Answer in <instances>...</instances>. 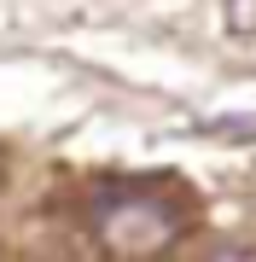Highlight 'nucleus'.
<instances>
[{
	"label": "nucleus",
	"instance_id": "f257e3e1",
	"mask_svg": "<svg viewBox=\"0 0 256 262\" xmlns=\"http://www.w3.org/2000/svg\"><path fill=\"white\" fill-rule=\"evenodd\" d=\"M87 222H94V239L111 256L146 262V256H163L180 239L187 210L157 187H99L94 204H87Z\"/></svg>",
	"mask_w": 256,
	"mask_h": 262
},
{
	"label": "nucleus",
	"instance_id": "f03ea898",
	"mask_svg": "<svg viewBox=\"0 0 256 262\" xmlns=\"http://www.w3.org/2000/svg\"><path fill=\"white\" fill-rule=\"evenodd\" d=\"M227 29L233 35H250L256 29V0H227Z\"/></svg>",
	"mask_w": 256,
	"mask_h": 262
},
{
	"label": "nucleus",
	"instance_id": "7ed1b4c3",
	"mask_svg": "<svg viewBox=\"0 0 256 262\" xmlns=\"http://www.w3.org/2000/svg\"><path fill=\"white\" fill-rule=\"evenodd\" d=\"M204 262H256V251H250V245H216Z\"/></svg>",
	"mask_w": 256,
	"mask_h": 262
},
{
	"label": "nucleus",
	"instance_id": "20e7f679",
	"mask_svg": "<svg viewBox=\"0 0 256 262\" xmlns=\"http://www.w3.org/2000/svg\"><path fill=\"white\" fill-rule=\"evenodd\" d=\"M47 262H70V256H47Z\"/></svg>",
	"mask_w": 256,
	"mask_h": 262
}]
</instances>
